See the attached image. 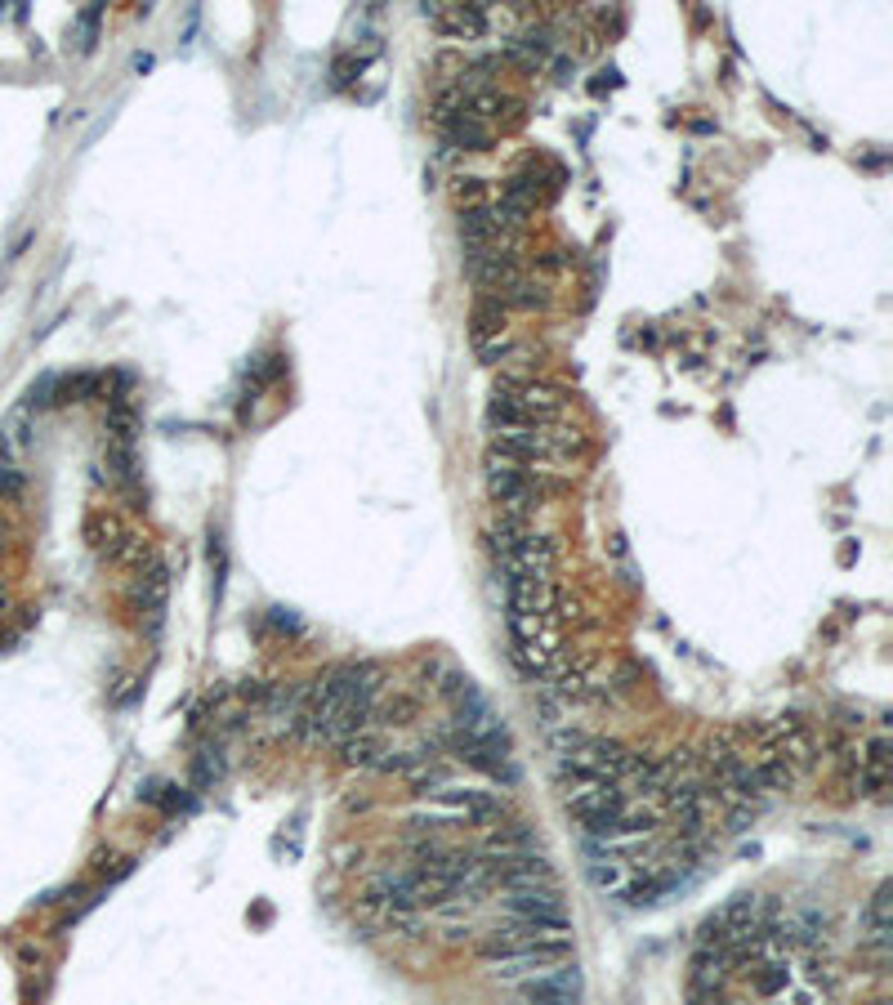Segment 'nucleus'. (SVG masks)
<instances>
[{
    "label": "nucleus",
    "instance_id": "obj_1",
    "mask_svg": "<svg viewBox=\"0 0 893 1005\" xmlns=\"http://www.w3.org/2000/svg\"><path fill=\"white\" fill-rule=\"evenodd\" d=\"M380 688H384L380 666H371V662L335 666L318 684L300 688V720H295V729L309 737V742L340 746L344 737L362 733L371 724Z\"/></svg>",
    "mask_w": 893,
    "mask_h": 1005
},
{
    "label": "nucleus",
    "instance_id": "obj_2",
    "mask_svg": "<svg viewBox=\"0 0 893 1005\" xmlns=\"http://www.w3.org/2000/svg\"><path fill=\"white\" fill-rule=\"evenodd\" d=\"M501 818V800L483 787H438L416 809V822H447V827H483Z\"/></svg>",
    "mask_w": 893,
    "mask_h": 1005
},
{
    "label": "nucleus",
    "instance_id": "obj_3",
    "mask_svg": "<svg viewBox=\"0 0 893 1005\" xmlns=\"http://www.w3.org/2000/svg\"><path fill=\"white\" fill-rule=\"evenodd\" d=\"M487 492H492V501L501 505V514H523L527 519V510L541 505L545 487H541V478H536L532 469L487 452Z\"/></svg>",
    "mask_w": 893,
    "mask_h": 1005
},
{
    "label": "nucleus",
    "instance_id": "obj_4",
    "mask_svg": "<svg viewBox=\"0 0 893 1005\" xmlns=\"http://www.w3.org/2000/svg\"><path fill=\"white\" fill-rule=\"evenodd\" d=\"M420 14L443 36H451V41H478L492 27V9L487 5H425Z\"/></svg>",
    "mask_w": 893,
    "mask_h": 1005
},
{
    "label": "nucleus",
    "instance_id": "obj_5",
    "mask_svg": "<svg viewBox=\"0 0 893 1005\" xmlns=\"http://www.w3.org/2000/svg\"><path fill=\"white\" fill-rule=\"evenodd\" d=\"M90 536H94V545H99V554L108 563H130V559H139L143 554V541L121 528V519H112V514H94Z\"/></svg>",
    "mask_w": 893,
    "mask_h": 1005
},
{
    "label": "nucleus",
    "instance_id": "obj_6",
    "mask_svg": "<svg viewBox=\"0 0 893 1005\" xmlns=\"http://www.w3.org/2000/svg\"><path fill=\"white\" fill-rule=\"evenodd\" d=\"M134 603H139V608L157 621L161 608H166V572H161V568L139 572V581H134Z\"/></svg>",
    "mask_w": 893,
    "mask_h": 1005
},
{
    "label": "nucleus",
    "instance_id": "obj_7",
    "mask_svg": "<svg viewBox=\"0 0 893 1005\" xmlns=\"http://www.w3.org/2000/svg\"><path fill=\"white\" fill-rule=\"evenodd\" d=\"M99 14H103V9L94 5V9H81V18H76V36H81L76 45H81V50H90V45H94V32H99Z\"/></svg>",
    "mask_w": 893,
    "mask_h": 1005
},
{
    "label": "nucleus",
    "instance_id": "obj_8",
    "mask_svg": "<svg viewBox=\"0 0 893 1005\" xmlns=\"http://www.w3.org/2000/svg\"><path fill=\"white\" fill-rule=\"evenodd\" d=\"M518 1005H536V1001H518Z\"/></svg>",
    "mask_w": 893,
    "mask_h": 1005
}]
</instances>
